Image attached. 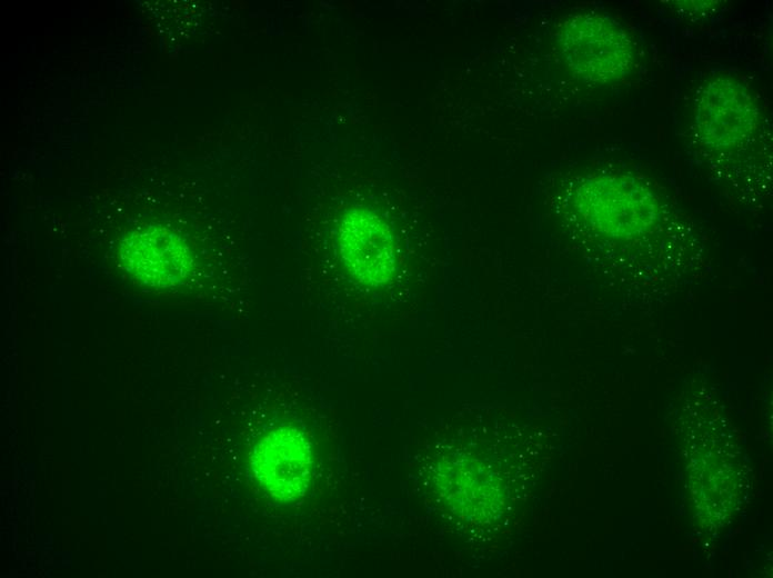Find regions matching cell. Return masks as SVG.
<instances>
[{
    "label": "cell",
    "instance_id": "1",
    "mask_svg": "<svg viewBox=\"0 0 773 578\" xmlns=\"http://www.w3.org/2000/svg\"><path fill=\"white\" fill-rule=\"evenodd\" d=\"M575 203L594 230L618 240L644 236L659 219L654 195L642 182L620 173L585 179L575 191Z\"/></svg>",
    "mask_w": 773,
    "mask_h": 578
},
{
    "label": "cell",
    "instance_id": "2",
    "mask_svg": "<svg viewBox=\"0 0 773 578\" xmlns=\"http://www.w3.org/2000/svg\"><path fill=\"white\" fill-rule=\"evenodd\" d=\"M558 42L570 70L590 83L619 81L634 63V46L629 33L601 13L570 17L561 27Z\"/></svg>",
    "mask_w": 773,
    "mask_h": 578
},
{
    "label": "cell",
    "instance_id": "3",
    "mask_svg": "<svg viewBox=\"0 0 773 578\" xmlns=\"http://www.w3.org/2000/svg\"><path fill=\"white\" fill-rule=\"evenodd\" d=\"M339 256L353 279L368 287L389 282L395 272V242L390 226L364 207L347 210L338 223Z\"/></svg>",
    "mask_w": 773,
    "mask_h": 578
},
{
    "label": "cell",
    "instance_id": "4",
    "mask_svg": "<svg viewBox=\"0 0 773 578\" xmlns=\"http://www.w3.org/2000/svg\"><path fill=\"white\" fill-rule=\"evenodd\" d=\"M251 468L258 482L272 498L283 502L297 501L311 481V446L299 428L277 427L254 446Z\"/></svg>",
    "mask_w": 773,
    "mask_h": 578
},
{
    "label": "cell",
    "instance_id": "5",
    "mask_svg": "<svg viewBox=\"0 0 773 578\" xmlns=\"http://www.w3.org/2000/svg\"><path fill=\"white\" fill-rule=\"evenodd\" d=\"M759 110L750 90L730 77H716L701 90L695 109L700 139L716 149L744 144L754 133Z\"/></svg>",
    "mask_w": 773,
    "mask_h": 578
},
{
    "label": "cell",
    "instance_id": "6",
    "mask_svg": "<svg viewBox=\"0 0 773 578\" xmlns=\"http://www.w3.org/2000/svg\"><path fill=\"white\" fill-rule=\"evenodd\" d=\"M122 267L139 282L151 288H173L194 269L189 245L172 230L148 226L132 230L120 245Z\"/></svg>",
    "mask_w": 773,
    "mask_h": 578
}]
</instances>
